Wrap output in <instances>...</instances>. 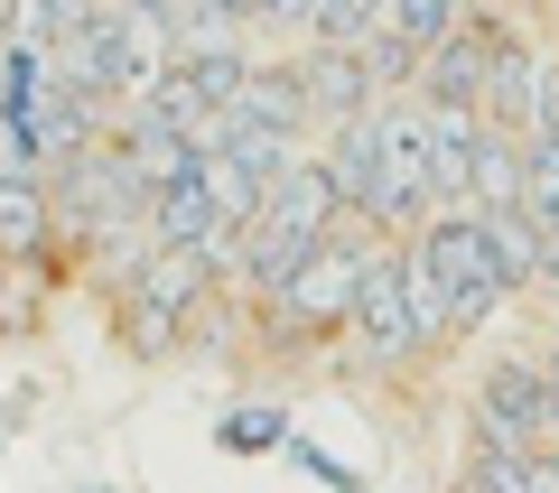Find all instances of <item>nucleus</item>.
I'll list each match as a JSON object with an SVG mask.
<instances>
[{"mask_svg":"<svg viewBox=\"0 0 559 493\" xmlns=\"http://www.w3.org/2000/svg\"><path fill=\"white\" fill-rule=\"evenodd\" d=\"M373 242H382V224H355L345 215L336 233L318 242V252L299 261V270L280 279L271 298H261V326H271V345H318V336H345V308H355V279H364V261H373Z\"/></svg>","mask_w":559,"mask_h":493,"instance_id":"obj_1","label":"nucleus"},{"mask_svg":"<svg viewBox=\"0 0 559 493\" xmlns=\"http://www.w3.org/2000/svg\"><path fill=\"white\" fill-rule=\"evenodd\" d=\"M429 215H439V187H429V103L382 94L373 103V224L401 242Z\"/></svg>","mask_w":559,"mask_h":493,"instance_id":"obj_2","label":"nucleus"},{"mask_svg":"<svg viewBox=\"0 0 559 493\" xmlns=\"http://www.w3.org/2000/svg\"><path fill=\"white\" fill-rule=\"evenodd\" d=\"M419 252H429V270H439V289H448V326H457V345H476L485 326L513 308V279H503L495 252H485L476 205H439V215L419 224Z\"/></svg>","mask_w":559,"mask_h":493,"instance_id":"obj_3","label":"nucleus"},{"mask_svg":"<svg viewBox=\"0 0 559 493\" xmlns=\"http://www.w3.org/2000/svg\"><path fill=\"white\" fill-rule=\"evenodd\" d=\"M466 429H476V447H559L540 345H503L495 363H476V382H466Z\"/></svg>","mask_w":559,"mask_h":493,"instance_id":"obj_4","label":"nucleus"},{"mask_svg":"<svg viewBox=\"0 0 559 493\" xmlns=\"http://www.w3.org/2000/svg\"><path fill=\"white\" fill-rule=\"evenodd\" d=\"M345 336H355L364 373H419V363H429V345H419V326H411V298H401V242L392 233L373 242V261H364V279H355Z\"/></svg>","mask_w":559,"mask_h":493,"instance_id":"obj_5","label":"nucleus"},{"mask_svg":"<svg viewBox=\"0 0 559 493\" xmlns=\"http://www.w3.org/2000/svg\"><path fill=\"white\" fill-rule=\"evenodd\" d=\"M289 65H299V94H308V131H336V121H355L373 94V65H364V47H336V38H308L289 47Z\"/></svg>","mask_w":559,"mask_h":493,"instance_id":"obj_6","label":"nucleus"},{"mask_svg":"<svg viewBox=\"0 0 559 493\" xmlns=\"http://www.w3.org/2000/svg\"><path fill=\"white\" fill-rule=\"evenodd\" d=\"M540 47L532 38H513V28H485V94H476V112L485 121H503V131H532V112H540Z\"/></svg>","mask_w":559,"mask_h":493,"instance_id":"obj_7","label":"nucleus"},{"mask_svg":"<svg viewBox=\"0 0 559 493\" xmlns=\"http://www.w3.org/2000/svg\"><path fill=\"white\" fill-rule=\"evenodd\" d=\"M57 196H47V178L28 168V178H0V261L10 270H28V261H57Z\"/></svg>","mask_w":559,"mask_h":493,"instance_id":"obj_8","label":"nucleus"},{"mask_svg":"<svg viewBox=\"0 0 559 493\" xmlns=\"http://www.w3.org/2000/svg\"><path fill=\"white\" fill-rule=\"evenodd\" d=\"M419 103H476L485 94V20L466 10L439 47H419V75H411Z\"/></svg>","mask_w":559,"mask_h":493,"instance_id":"obj_9","label":"nucleus"},{"mask_svg":"<svg viewBox=\"0 0 559 493\" xmlns=\"http://www.w3.org/2000/svg\"><path fill=\"white\" fill-rule=\"evenodd\" d=\"M522 187H532V131L485 121L476 158H466V205H522Z\"/></svg>","mask_w":559,"mask_h":493,"instance_id":"obj_10","label":"nucleus"},{"mask_svg":"<svg viewBox=\"0 0 559 493\" xmlns=\"http://www.w3.org/2000/svg\"><path fill=\"white\" fill-rule=\"evenodd\" d=\"M215 121H271V131H299V140H318L308 131V94H299V65H242V84H234V103H224Z\"/></svg>","mask_w":559,"mask_h":493,"instance_id":"obj_11","label":"nucleus"},{"mask_svg":"<svg viewBox=\"0 0 559 493\" xmlns=\"http://www.w3.org/2000/svg\"><path fill=\"white\" fill-rule=\"evenodd\" d=\"M326 149H318V168L336 178V205L355 224H373V103H364L355 121H336V131H318Z\"/></svg>","mask_w":559,"mask_h":493,"instance_id":"obj_12","label":"nucleus"},{"mask_svg":"<svg viewBox=\"0 0 559 493\" xmlns=\"http://www.w3.org/2000/svg\"><path fill=\"white\" fill-rule=\"evenodd\" d=\"M197 149H224V158L242 168V178H261V187H271L280 168H299V158L318 149V140H299V131H271V121H215V131H205Z\"/></svg>","mask_w":559,"mask_h":493,"instance_id":"obj_13","label":"nucleus"},{"mask_svg":"<svg viewBox=\"0 0 559 493\" xmlns=\"http://www.w3.org/2000/svg\"><path fill=\"white\" fill-rule=\"evenodd\" d=\"M476 224H485V252H495V270L513 279V298L540 289V215H532V205H476Z\"/></svg>","mask_w":559,"mask_h":493,"instance_id":"obj_14","label":"nucleus"},{"mask_svg":"<svg viewBox=\"0 0 559 493\" xmlns=\"http://www.w3.org/2000/svg\"><path fill=\"white\" fill-rule=\"evenodd\" d=\"M205 233H215V196H205L197 158H187L178 178L150 187V242H205Z\"/></svg>","mask_w":559,"mask_h":493,"instance_id":"obj_15","label":"nucleus"},{"mask_svg":"<svg viewBox=\"0 0 559 493\" xmlns=\"http://www.w3.org/2000/svg\"><path fill=\"white\" fill-rule=\"evenodd\" d=\"M401 298H411V326H419V345H429V363L457 354V326H448V289H439V270H429V252H419V233H401Z\"/></svg>","mask_w":559,"mask_h":493,"instance_id":"obj_16","label":"nucleus"},{"mask_svg":"<svg viewBox=\"0 0 559 493\" xmlns=\"http://www.w3.org/2000/svg\"><path fill=\"white\" fill-rule=\"evenodd\" d=\"M215 447L224 456H280L289 447V410H280V400H224L215 410Z\"/></svg>","mask_w":559,"mask_h":493,"instance_id":"obj_17","label":"nucleus"},{"mask_svg":"<svg viewBox=\"0 0 559 493\" xmlns=\"http://www.w3.org/2000/svg\"><path fill=\"white\" fill-rule=\"evenodd\" d=\"M364 65H373V94H411V75H419V47L401 38L392 20H382L373 38H364Z\"/></svg>","mask_w":559,"mask_h":493,"instance_id":"obj_18","label":"nucleus"},{"mask_svg":"<svg viewBox=\"0 0 559 493\" xmlns=\"http://www.w3.org/2000/svg\"><path fill=\"white\" fill-rule=\"evenodd\" d=\"M466 10H476V0H392L382 20H392V28H401V38H411V47H439L448 28L466 20Z\"/></svg>","mask_w":559,"mask_h":493,"instance_id":"obj_19","label":"nucleus"},{"mask_svg":"<svg viewBox=\"0 0 559 493\" xmlns=\"http://www.w3.org/2000/svg\"><path fill=\"white\" fill-rule=\"evenodd\" d=\"M318 10H326V0H252V28H261V38L308 47V38H318Z\"/></svg>","mask_w":559,"mask_h":493,"instance_id":"obj_20","label":"nucleus"},{"mask_svg":"<svg viewBox=\"0 0 559 493\" xmlns=\"http://www.w3.org/2000/svg\"><path fill=\"white\" fill-rule=\"evenodd\" d=\"M382 10H392V0H326L318 10V38H336V47H364L382 28Z\"/></svg>","mask_w":559,"mask_h":493,"instance_id":"obj_21","label":"nucleus"},{"mask_svg":"<svg viewBox=\"0 0 559 493\" xmlns=\"http://www.w3.org/2000/svg\"><path fill=\"white\" fill-rule=\"evenodd\" d=\"M280 456H289V466H299V474H318L326 493H364V466H345V456H326V447H308L299 429H289V447H280Z\"/></svg>","mask_w":559,"mask_h":493,"instance_id":"obj_22","label":"nucleus"},{"mask_svg":"<svg viewBox=\"0 0 559 493\" xmlns=\"http://www.w3.org/2000/svg\"><path fill=\"white\" fill-rule=\"evenodd\" d=\"M522 205H532L540 224L559 215V149H550V140H532V187H522Z\"/></svg>","mask_w":559,"mask_h":493,"instance_id":"obj_23","label":"nucleus"},{"mask_svg":"<svg viewBox=\"0 0 559 493\" xmlns=\"http://www.w3.org/2000/svg\"><path fill=\"white\" fill-rule=\"evenodd\" d=\"M532 140L559 149V65H540V112H532Z\"/></svg>","mask_w":559,"mask_h":493,"instance_id":"obj_24","label":"nucleus"},{"mask_svg":"<svg viewBox=\"0 0 559 493\" xmlns=\"http://www.w3.org/2000/svg\"><path fill=\"white\" fill-rule=\"evenodd\" d=\"M57 493H131V484H112V474H75V484H57Z\"/></svg>","mask_w":559,"mask_h":493,"instance_id":"obj_25","label":"nucleus"},{"mask_svg":"<svg viewBox=\"0 0 559 493\" xmlns=\"http://www.w3.org/2000/svg\"><path fill=\"white\" fill-rule=\"evenodd\" d=\"M540 373H550V429H559V354L540 345Z\"/></svg>","mask_w":559,"mask_h":493,"instance_id":"obj_26","label":"nucleus"},{"mask_svg":"<svg viewBox=\"0 0 559 493\" xmlns=\"http://www.w3.org/2000/svg\"><path fill=\"white\" fill-rule=\"evenodd\" d=\"M0 298H10V261H0Z\"/></svg>","mask_w":559,"mask_h":493,"instance_id":"obj_27","label":"nucleus"},{"mask_svg":"<svg viewBox=\"0 0 559 493\" xmlns=\"http://www.w3.org/2000/svg\"><path fill=\"white\" fill-rule=\"evenodd\" d=\"M550 308H559V298H550Z\"/></svg>","mask_w":559,"mask_h":493,"instance_id":"obj_28","label":"nucleus"}]
</instances>
